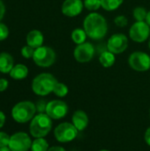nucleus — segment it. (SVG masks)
Instances as JSON below:
<instances>
[{"instance_id":"c756f323","label":"nucleus","mask_w":150,"mask_h":151,"mask_svg":"<svg viewBox=\"0 0 150 151\" xmlns=\"http://www.w3.org/2000/svg\"><path fill=\"white\" fill-rule=\"evenodd\" d=\"M8 81L5 79H0V92H3L4 90H6V88H8Z\"/></svg>"},{"instance_id":"a211bd4d","label":"nucleus","mask_w":150,"mask_h":151,"mask_svg":"<svg viewBox=\"0 0 150 151\" xmlns=\"http://www.w3.org/2000/svg\"><path fill=\"white\" fill-rule=\"evenodd\" d=\"M99 61H100V64L103 67L105 68L111 67L115 64V61H116L115 54H113L110 50H105L101 53L99 57Z\"/></svg>"},{"instance_id":"cd10ccee","label":"nucleus","mask_w":150,"mask_h":151,"mask_svg":"<svg viewBox=\"0 0 150 151\" xmlns=\"http://www.w3.org/2000/svg\"><path fill=\"white\" fill-rule=\"evenodd\" d=\"M9 35V29L6 25L0 22V41L5 40Z\"/></svg>"},{"instance_id":"20e7f679","label":"nucleus","mask_w":150,"mask_h":151,"mask_svg":"<svg viewBox=\"0 0 150 151\" xmlns=\"http://www.w3.org/2000/svg\"><path fill=\"white\" fill-rule=\"evenodd\" d=\"M35 112L36 107L34 103L30 101H22L13 106L11 116L16 122L24 124L32 120Z\"/></svg>"},{"instance_id":"0eeeda50","label":"nucleus","mask_w":150,"mask_h":151,"mask_svg":"<svg viewBox=\"0 0 150 151\" xmlns=\"http://www.w3.org/2000/svg\"><path fill=\"white\" fill-rule=\"evenodd\" d=\"M32 141L29 135L24 132H18L11 136L8 147L11 151H28L31 150Z\"/></svg>"},{"instance_id":"ddd939ff","label":"nucleus","mask_w":150,"mask_h":151,"mask_svg":"<svg viewBox=\"0 0 150 151\" xmlns=\"http://www.w3.org/2000/svg\"><path fill=\"white\" fill-rule=\"evenodd\" d=\"M84 7V3L82 0H65L61 11L65 16L67 17H76L81 13Z\"/></svg>"},{"instance_id":"2f4dec72","label":"nucleus","mask_w":150,"mask_h":151,"mask_svg":"<svg viewBox=\"0 0 150 151\" xmlns=\"http://www.w3.org/2000/svg\"><path fill=\"white\" fill-rule=\"evenodd\" d=\"M5 119H6V118H5L4 113L3 111H0V129L4 126V124H5Z\"/></svg>"},{"instance_id":"423d86ee","label":"nucleus","mask_w":150,"mask_h":151,"mask_svg":"<svg viewBox=\"0 0 150 151\" xmlns=\"http://www.w3.org/2000/svg\"><path fill=\"white\" fill-rule=\"evenodd\" d=\"M78 130L73 124L65 122L59 124L54 131L55 138L59 142H69L73 141L78 135Z\"/></svg>"},{"instance_id":"f8f14e48","label":"nucleus","mask_w":150,"mask_h":151,"mask_svg":"<svg viewBox=\"0 0 150 151\" xmlns=\"http://www.w3.org/2000/svg\"><path fill=\"white\" fill-rule=\"evenodd\" d=\"M95 55V48L91 42H85L76 46L73 51V56L76 61L80 63L89 62Z\"/></svg>"},{"instance_id":"f704fd0d","label":"nucleus","mask_w":150,"mask_h":151,"mask_svg":"<svg viewBox=\"0 0 150 151\" xmlns=\"http://www.w3.org/2000/svg\"><path fill=\"white\" fill-rule=\"evenodd\" d=\"M148 24H149V26L150 27V11L149 12H148V14H147V18H146V20H145Z\"/></svg>"},{"instance_id":"72a5a7b5","label":"nucleus","mask_w":150,"mask_h":151,"mask_svg":"<svg viewBox=\"0 0 150 151\" xmlns=\"http://www.w3.org/2000/svg\"><path fill=\"white\" fill-rule=\"evenodd\" d=\"M48 151H66L63 147H60V146H53V147H50L49 148Z\"/></svg>"},{"instance_id":"dca6fc26","label":"nucleus","mask_w":150,"mask_h":151,"mask_svg":"<svg viewBox=\"0 0 150 151\" xmlns=\"http://www.w3.org/2000/svg\"><path fill=\"white\" fill-rule=\"evenodd\" d=\"M14 61L11 55L7 52L0 53V73H10L14 66Z\"/></svg>"},{"instance_id":"4468645a","label":"nucleus","mask_w":150,"mask_h":151,"mask_svg":"<svg viewBox=\"0 0 150 151\" xmlns=\"http://www.w3.org/2000/svg\"><path fill=\"white\" fill-rule=\"evenodd\" d=\"M72 124L79 132L83 131L88 125V117L87 113L81 110L76 111L72 115Z\"/></svg>"},{"instance_id":"58836bf2","label":"nucleus","mask_w":150,"mask_h":151,"mask_svg":"<svg viewBox=\"0 0 150 151\" xmlns=\"http://www.w3.org/2000/svg\"><path fill=\"white\" fill-rule=\"evenodd\" d=\"M149 116H150V111H149Z\"/></svg>"},{"instance_id":"e433bc0d","label":"nucleus","mask_w":150,"mask_h":151,"mask_svg":"<svg viewBox=\"0 0 150 151\" xmlns=\"http://www.w3.org/2000/svg\"><path fill=\"white\" fill-rule=\"evenodd\" d=\"M149 49H150V38H149Z\"/></svg>"},{"instance_id":"f3484780","label":"nucleus","mask_w":150,"mask_h":151,"mask_svg":"<svg viewBox=\"0 0 150 151\" xmlns=\"http://www.w3.org/2000/svg\"><path fill=\"white\" fill-rule=\"evenodd\" d=\"M28 74V69L22 64H18L13 66L10 72V76L14 80H23Z\"/></svg>"},{"instance_id":"1a4fd4ad","label":"nucleus","mask_w":150,"mask_h":151,"mask_svg":"<svg viewBox=\"0 0 150 151\" xmlns=\"http://www.w3.org/2000/svg\"><path fill=\"white\" fill-rule=\"evenodd\" d=\"M150 27L146 21H136L129 30L130 38L136 42H143L149 39Z\"/></svg>"},{"instance_id":"f257e3e1","label":"nucleus","mask_w":150,"mask_h":151,"mask_svg":"<svg viewBox=\"0 0 150 151\" xmlns=\"http://www.w3.org/2000/svg\"><path fill=\"white\" fill-rule=\"evenodd\" d=\"M83 29L89 38L100 40L106 35L108 32V24L103 15L97 12H91L84 19Z\"/></svg>"},{"instance_id":"4be33fe9","label":"nucleus","mask_w":150,"mask_h":151,"mask_svg":"<svg viewBox=\"0 0 150 151\" xmlns=\"http://www.w3.org/2000/svg\"><path fill=\"white\" fill-rule=\"evenodd\" d=\"M147 14H148V12L146 11L144 7H141V6H138L134 8L133 12V18L137 21H145L147 18Z\"/></svg>"},{"instance_id":"c85d7f7f","label":"nucleus","mask_w":150,"mask_h":151,"mask_svg":"<svg viewBox=\"0 0 150 151\" xmlns=\"http://www.w3.org/2000/svg\"><path fill=\"white\" fill-rule=\"evenodd\" d=\"M35 107H36V111H38L39 113H44V111H46L47 103L43 100H40L37 102Z\"/></svg>"},{"instance_id":"c9c22d12","label":"nucleus","mask_w":150,"mask_h":151,"mask_svg":"<svg viewBox=\"0 0 150 151\" xmlns=\"http://www.w3.org/2000/svg\"><path fill=\"white\" fill-rule=\"evenodd\" d=\"M0 151H11V150L7 146V147H2V148H0Z\"/></svg>"},{"instance_id":"7c9ffc66","label":"nucleus","mask_w":150,"mask_h":151,"mask_svg":"<svg viewBox=\"0 0 150 151\" xmlns=\"http://www.w3.org/2000/svg\"><path fill=\"white\" fill-rule=\"evenodd\" d=\"M4 13H5V6H4V4L3 3V1L0 0V21L4 18Z\"/></svg>"},{"instance_id":"a878e982","label":"nucleus","mask_w":150,"mask_h":151,"mask_svg":"<svg viewBox=\"0 0 150 151\" xmlns=\"http://www.w3.org/2000/svg\"><path fill=\"white\" fill-rule=\"evenodd\" d=\"M114 22L115 24L119 27H125L127 24H128V20L126 19V16L124 15H119V16H117L114 19Z\"/></svg>"},{"instance_id":"aec40b11","label":"nucleus","mask_w":150,"mask_h":151,"mask_svg":"<svg viewBox=\"0 0 150 151\" xmlns=\"http://www.w3.org/2000/svg\"><path fill=\"white\" fill-rule=\"evenodd\" d=\"M123 2L124 0H101L102 8L108 12L117 10L123 4Z\"/></svg>"},{"instance_id":"473e14b6","label":"nucleus","mask_w":150,"mask_h":151,"mask_svg":"<svg viewBox=\"0 0 150 151\" xmlns=\"http://www.w3.org/2000/svg\"><path fill=\"white\" fill-rule=\"evenodd\" d=\"M145 141H146L147 144L150 146V127L147 129V131L145 133Z\"/></svg>"},{"instance_id":"7ed1b4c3","label":"nucleus","mask_w":150,"mask_h":151,"mask_svg":"<svg viewBox=\"0 0 150 151\" xmlns=\"http://www.w3.org/2000/svg\"><path fill=\"white\" fill-rule=\"evenodd\" d=\"M57 83V81L52 74L43 73L34 77L32 81V89L34 94L44 96L53 92Z\"/></svg>"},{"instance_id":"9b49d317","label":"nucleus","mask_w":150,"mask_h":151,"mask_svg":"<svg viewBox=\"0 0 150 151\" xmlns=\"http://www.w3.org/2000/svg\"><path fill=\"white\" fill-rule=\"evenodd\" d=\"M45 112L52 119H60L67 114L68 106L61 100H53L47 104Z\"/></svg>"},{"instance_id":"4c0bfd02","label":"nucleus","mask_w":150,"mask_h":151,"mask_svg":"<svg viewBox=\"0 0 150 151\" xmlns=\"http://www.w3.org/2000/svg\"><path fill=\"white\" fill-rule=\"evenodd\" d=\"M100 151H110V150H100Z\"/></svg>"},{"instance_id":"5701e85b","label":"nucleus","mask_w":150,"mask_h":151,"mask_svg":"<svg viewBox=\"0 0 150 151\" xmlns=\"http://www.w3.org/2000/svg\"><path fill=\"white\" fill-rule=\"evenodd\" d=\"M53 93L58 97H65L68 94V88L65 83L57 81L53 89Z\"/></svg>"},{"instance_id":"2eb2a0df","label":"nucleus","mask_w":150,"mask_h":151,"mask_svg":"<svg viewBox=\"0 0 150 151\" xmlns=\"http://www.w3.org/2000/svg\"><path fill=\"white\" fill-rule=\"evenodd\" d=\"M27 43L34 49H37L42 46L44 38L43 35L39 30H32L27 35Z\"/></svg>"},{"instance_id":"393cba45","label":"nucleus","mask_w":150,"mask_h":151,"mask_svg":"<svg viewBox=\"0 0 150 151\" xmlns=\"http://www.w3.org/2000/svg\"><path fill=\"white\" fill-rule=\"evenodd\" d=\"M34 50H35V49L32 48L29 45H27V46H24L21 49V55H22L23 58H25L27 59L33 58L34 54Z\"/></svg>"},{"instance_id":"6ab92c4d","label":"nucleus","mask_w":150,"mask_h":151,"mask_svg":"<svg viewBox=\"0 0 150 151\" xmlns=\"http://www.w3.org/2000/svg\"><path fill=\"white\" fill-rule=\"evenodd\" d=\"M87 34L85 32V30L83 28H75L72 32V40L73 41V42H75L77 45L81 44L83 42H86V38H87Z\"/></svg>"},{"instance_id":"f03ea898","label":"nucleus","mask_w":150,"mask_h":151,"mask_svg":"<svg viewBox=\"0 0 150 151\" xmlns=\"http://www.w3.org/2000/svg\"><path fill=\"white\" fill-rule=\"evenodd\" d=\"M51 118L46 113H38L31 120L29 126V131L33 137L34 138H43L45 137L52 128Z\"/></svg>"},{"instance_id":"9d476101","label":"nucleus","mask_w":150,"mask_h":151,"mask_svg":"<svg viewBox=\"0 0 150 151\" xmlns=\"http://www.w3.org/2000/svg\"><path fill=\"white\" fill-rule=\"evenodd\" d=\"M128 47V39L124 34L112 35L107 42V49L113 54L123 53Z\"/></svg>"},{"instance_id":"6e6552de","label":"nucleus","mask_w":150,"mask_h":151,"mask_svg":"<svg viewBox=\"0 0 150 151\" xmlns=\"http://www.w3.org/2000/svg\"><path fill=\"white\" fill-rule=\"evenodd\" d=\"M128 64L137 72H146L150 69V57L145 52L135 51L130 55Z\"/></svg>"},{"instance_id":"b1692460","label":"nucleus","mask_w":150,"mask_h":151,"mask_svg":"<svg viewBox=\"0 0 150 151\" xmlns=\"http://www.w3.org/2000/svg\"><path fill=\"white\" fill-rule=\"evenodd\" d=\"M84 7L88 11H97L100 7H102L101 0H84Z\"/></svg>"},{"instance_id":"bb28decb","label":"nucleus","mask_w":150,"mask_h":151,"mask_svg":"<svg viewBox=\"0 0 150 151\" xmlns=\"http://www.w3.org/2000/svg\"><path fill=\"white\" fill-rule=\"evenodd\" d=\"M11 136L4 132H0V148L7 147L10 142Z\"/></svg>"},{"instance_id":"39448f33","label":"nucleus","mask_w":150,"mask_h":151,"mask_svg":"<svg viewBox=\"0 0 150 151\" xmlns=\"http://www.w3.org/2000/svg\"><path fill=\"white\" fill-rule=\"evenodd\" d=\"M33 60L38 66L50 67L56 61V52L50 47L41 46L35 49Z\"/></svg>"},{"instance_id":"412c9836","label":"nucleus","mask_w":150,"mask_h":151,"mask_svg":"<svg viewBox=\"0 0 150 151\" xmlns=\"http://www.w3.org/2000/svg\"><path fill=\"white\" fill-rule=\"evenodd\" d=\"M49 144L44 138H36L31 146V151H48Z\"/></svg>"}]
</instances>
